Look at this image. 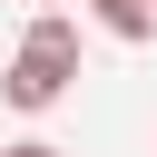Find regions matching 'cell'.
Returning <instances> with one entry per match:
<instances>
[{
    "label": "cell",
    "mask_w": 157,
    "mask_h": 157,
    "mask_svg": "<svg viewBox=\"0 0 157 157\" xmlns=\"http://www.w3.org/2000/svg\"><path fill=\"white\" fill-rule=\"evenodd\" d=\"M69 78H78V29H69L59 10H39V20L20 29V59L0 69V98L39 118V108H59V98H69Z\"/></svg>",
    "instance_id": "obj_1"
},
{
    "label": "cell",
    "mask_w": 157,
    "mask_h": 157,
    "mask_svg": "<svg viewBox=\"0 0 157 157\" xmlns=\"http://www.w3.org/2000/svg\"><path fill=\"white\" fill-rule=\"evenodd\" d=\"M108 39H157V0H88Z\"/></svg>",
    "instance_id": "obj_2"
},
{
    "label": "cell",
    "mask_w": 157,
    "mask_h": 157,
    "mask_svg": "<svg viewBox=\"0 0 157 157\" xmlns=\"http://www.w3.org/2000/svg\"><path fill=\"white\" fill-rule=\"evenodd\" d=\"M0 157H69V147H49V137H20V147H0Z\"/></svg>",
    "instance_id": "obj_3"
},
{
    "label": "cell",
    "mask_w": 157,
    "mask_h": 157,
    "mask_svg": "<svg viewBox=\"0 0 157 157\" xmlns=\"http://www.w3.org/2000/svg\"><path fill=\"white\" fill-rule=\"evenodd\" d=\"M39 10H49V0H39Z\"/></svg>",
    "instance_id": "obj_4"
}]
</instances>
